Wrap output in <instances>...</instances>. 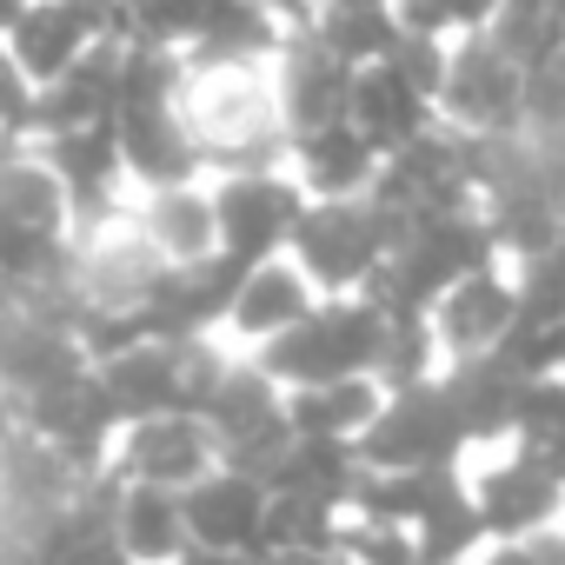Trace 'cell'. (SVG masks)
Returning <instances> with one entry per match:
<instances>
[{
  "label": "cell",
  "instance_id": "1",
  "mask_svg": "<svg viewBox=\"0 0 565 565\" xmlns=\"http://www.w3.org/2000/svg\"><path fill=\"white\" fill-rule=\"evenodd\" d=\"M386 327L393 313L366 294H320L313 313L300 327H287L279 340H266L253 360L279 380V386H320V380H353V373H373L380 366V347H386Z\"/></svg>",
  "mask_w": 565,
  "mask_h": 565
},
{
  "label": "cell",
  "instance_id": "2",
  "mask_svg": "<svg viewBox=\"0 0 565 565\" xmlns=\"http://www.w3.org/2000/svg\"><path fill=\"white\" fill-rule=\"evenodd\" d=\"M186 120L200 140L206 173H246V167H287V120H279L266 74H193Z\"/></svg>",
  "mask_w": 565,
  "mask_h": 565
},
{
  "label": "cell",
  "instance_id": "3",
  "mask_svg": "<svg viewBox=\"0 0 565 565\" xmlns=\"http://www.w3.org/2000/svg\"><path fill=\"white\" fill-rule=\"evenodd\" d=\"M393 246H399V226L366 193V200H307L287 253L320 294H366L380 266L393 259Z\"/></svg>",
  "mask_w": 565,
  "mask_h": 565
},
{
  "label": "cell",
  "instance_id": "4",
  "mask_svg": "<svg viewBox=\"0 0 565 565\" xmlns=\"http://www.w3.org/2000/svg\"><path fill=\"white\" fill-rule=\"evenodd\" d=\"M200 419L213 426V446H220V466H246L266 479V466L287 452L294 439V419H287V386H279L253 353H233L226 380L213 386V399L200 406Z\"/></svg>",
  "mask_w": 565,
  "mask_h": 565
},
{
  "label": "cell",
  "instance_id": "5",
  "mask_svg": "<svg viewBox=\"0 0 565 565\" xmlns=\"http://www.w3.org/2000/svg\"><path fill=\"white\" fill-rule=\"evenodd\" d=\"M213 186V220H220V253L233 266H259L294 246L300 226V180L287 167H246V173H206Z\"/></svg>",
  "mask_w": 565,
  "mask_h": 565
},
{
  "label": "cell",
  "instance_id": "6",
  "mask_svg": "<svg viewBox=\"0 0 565 565\" xmlns=\"http://www.w3.org/2000/svg\"><path fill=\"white\" fill-rule=\"evenodd\" d=\"M360 459L380 466V472H399V466H466L472 459V433H466L452 393L439 380H426V386L386 393L380 419L360 433Z\"/></svg>",
  "mask_w": 565,
  "mask_h": 565
},
{
  "label": "cell",
  "instance_id": "7",
  "mask_svg": "<svg viewBox=\"0 0 565 565\" xmlns=\"http://www.w3.org/2000/svg\"><path fill=\"white\" fill-rule=\"evenodd\" d=\"M439 120L479 140L525 134V67L499 54L486 34H452V61L439 81Z\"/></svg>",
  "mask_w": 565,
  "mask_h": 565
},
{
  "label": "cell",
  "instance_id": "8",
  "mask_svg": "<svg viewBox=\"0 0 565 565\" xmlns=\"http://www.w3.org/2000/svg\"><path fill=\"white\" fill-rule=\"evenodd\" d=\"M466 492L492 539H525L552 519H565V472L545 466L525 446H486L466 459Z\"/></svg>",
  "mask_w": 565,
  "mask_h": 565
},
{
  "label": "cell",
  "instance_id": "9",
  "mask_svg": "<svg viewBox=\"0 0 565 565\" xmlns=\"http://www.w3.org/2000/svg\"><path fill=\"white\" fill-rule=\"evenodd\" d=\"M41 160L54 167L67 206H74V239L120 220L134 206V186H127V160H120V134L114 120H94V127H61V134H41L34 140Z\"/></svg>",
  "mask_w": 565,
  "mask_h": 565
},
{
  "label": "cell",
  "instance_id": "10",
  "mask_svg": "<svg viewBox=\"0 0 565 565\" xmlns=\"http://www.w3.org/2000/svg\"><path fill=\"white\" fill-rule=\"evenodd\" d=\"M213 466H220V446H213V426H206L200 413H153V419H134V426H120L114 459H107L114 479L167 486V492H186V486L206 479Z\"/></svg>",
  "mask_w": 565,
  "mask_h": 565
},
{
  "label": "cell",
  "instance_id": "11",
  "mask_svg": "<svg viewBox=\"0 0 565 565\" xmlns=\"http://www.w3.org/2000/svg\"><path fill=\"white\" fill-rule=\"evenodd\" d=\"M426 327H433L446 366H452V360H486V353H499V347L512 340V327H519V287H512V273H505V266H479V273L452 279V287L426 307Z\"/></svg>",
  "mask_w": 565,
  "mask_h": 565
},
{
  "label": "cell",
  "instance_id": "12",
  "mask_svg": "<svg viewBox=\"0 0 565 565\" xmlns=\"http://www.w3.org/2000/svg\"><path fill=\"white\" fill-rule=\"evenodd\" d=\"M353 74H360L353 61H340V54H333L327 41H313L307 28H294L287 47H279L273 67H266L287 134H307V127H333V120H347Z\"/></svg>",
  "mask_w": 565,
  "mask_h": 565
},
{
  "label": "cell",
  "instance_id": "13",
  "mask_svg": "<svg viewBox=\"0 0 565 565\" xmlns=\"http://www.w3.org/2000/svg\"><path fill=\"white\" fill-rule=\"evenodd\" d=\"M193 552H226V558H259L266 539V479L246 466H213L180 492Z\"/></svg>",
  "mask_w": 565,
  "mask_h": 565
},
{
  "label": "cell",
  "instance_id": "14",
  "mask_svg": "<svg viewBox=\"0 0 565 565\" xmlns=\"http://www.w3.org/2000/svg\"><path fill=\"white\" fill-rule=\"evenodd\" d=\"M120 134V160H127V186L153 193V186H180V180H206L186 100H147V107H120L114 114Z\"/></svg>",
  "mask_w": 565,
  "mask_h": 565
},
{
  "label": "cell",
  "instance_id": "15",
  "mask_svg": "<svg viewBox=\"0 0 565 565\" xmlns=\"http://www.w3.org/2000/svg\"><path fill=\"white\" fill-rule=\"evenodd\" d=\"M313 300H320V287L294 266V253H279V259H259V266H246L239 273V294H233V307H226V340L239 347V353H259L266 340H279L287 327H300L307 313H313Z\"/></svg>",
  "mask_w": 565,
  "mask_h": 565
},
{
  "label": "cell",
  "instance_id": "16",
  "mask_svg": "<svg viewBox=\"0 0 565 565\" xmlns=\"http://www.w3.org/2000/svg\"><path fill=\"white\" fill-rule=\"evenodd\" d=\"M386 153L353 127V120H333V127H307L294 134L287 147V173L300 180L307 200H366L373 180H380Z\"/></svg>",
  "mask_w": 565,
  "mask_h": 565
},
{
  "label": "cell",
  "instance_id": "17",
  "mask_svg": "<svg viewBox=\"0 0 565 565\" xmlns=\"http://www.w3.org/2000/svg\"><path fill=\"white\" fill-rule=\"evenodd\" d=\"M134 226L140 239L167 259V266H193L220 253V220H213V186L206 180H180V186H153L134 193Z\"/></svg>",
  "mask_w": 565,
  "mask_h": 565
},
{
  "label": "cell",
  "instance_id": "18",
  "mask_svg": "<svg viewBox=\"0 0 565 565\" xmlns=\"http://www.w3.org/2000/svg\"><path fill=\"white\" fill-rule=\"evenodd\" d=\"M287 34L294 28L273 8H259V0H220L213 21L200 28V41L180 47V54H186L193 74H266L273 54L287 47Z\"/></svg>",
  "mask_w": 565,
  "mask_h": 565
},
{
  "label": "cell",
  "instance_id": "19",
  "mask_svg": "<svg viewBox=\"0 0 565 565\" xmlns=\"http://www.w3.org/2000/svg\"><path fill=\"white\" fill-rule=\"evenodd\" d=\"M107 539H114L134 565H173V558L193 552V532H186V505H180V492H167V486H134V479H114Z\"/></svg>",
  "mask_w": 565,
  "mask_h": 565
},
{
  "label": "cell",
  "instance_id": "20",
  "mask_svg": "<svg viewBox=\"0 0 565 565\" xmlns=\"http://www.w3.org/2000/svg\"><path fill=\"white\" fill-rule=\"evenodd\" d=\"M347 120H353L380 153H393V147L419 140L426 127H439V107H433V94H419L393 61H373V67H360V74H353Z\"/></svg>",
  "mask_w": 565,
  "mask_h": 565
},
{
  "label": "cell",
  "instance_id": "21",
  "mask_svg": "<svg viewBox=\"0 0 565 565\" xmlns=\"http://www.w3.org/2000/svg\"><path fill=\"white\" fill-rule=\"evenodd\" d=\"M94 41H100V34H94V21L81 14V0H28L21 21L8 28V54L28 67V81H34V87L61 81V74H67Z\"/></svg>",
  "mask_w": 565,
  "mask_h": 565
},
{
  "label": "cell",
  "instance_id": "22",
  "mask_svg": "<svg viewBox=\"0 0 565 565\" xmlns=\"http://www.w3.org/2000/svg\"><path fill=\"white\" fill-rule=\"evenodd\" d=\"M114 114H120V41H94L61 81L41 87V134L94 127V120H114Z\"/></svg>",
  "mask_w": 565,
  "mask_h": 565
},
{
  "label": "cell",
  "instance_id": "23",
  "mask_svg": "<svg viewBox=\"0 0 565 565\" xmlns=\"http://www.w3.org/2000/svg\"><path fill=\"white\" fill-rule=\"evenodd\" d=\"M439 386L452 393V406H459V419H466V433H472V452L505 446L512 406H519V386H525V373H519L512 360H499V353H486V360H452V366L439 373Z\"/></svg>",
  "mask_w": 565,
  "mask_h": 565
},
{
  "label": "cell",
  "instance_id": "24",
  "mask_svg": "<svg viewBox=\"0 0 565 565\" xmlns=\"http://www.w3.org/2000/svg\"><path fill=\"white\" fill-rule=\"evenodd\" d=\"M360 472H366V459H360L353 439H313V433H294L287 452L266 466V486H273V492H313V499L353 505Z\"/></svg>",
  "mask_w": 565,
  "mask_h": 565
},
{
  "label": "cell",
  "instance_id": "25",
  "mask_svg": "<svg viewBox=\"0 0 565 565\" xmlns=\"http://www.w3.org/2000/svg\"><path fill=\"white\" fill-rule=\"evenodd\" d=\"M386 406V386L373 373H353V380H320V386H294L287 393V419L294 433H313V439H353L380 419Z\"/></svg>",
  "mask_w": 565,
  "mask_h": 565
},
{
  "label": "cell",
  "instance_id": "26",
  "mask_svg": "<svg viewBox=\"0 0 565 565\" xmlns=\"http://www.w3.org/2000/svg\"><path fill=\"white\" fill-rule=\"evenodd\" d=\"M313 41H327L340 61H353V67H373V61H386L393 47H399V8L393 0H313V14L300 21Z\"/></svg>",
  "mask_w": 565,
  "mask_h": 565
},
{
  "label": "cell",
  "instance_id": "27",
  "mask_svg": "<svg viewBox=\"0 0 565 565\" xmlns=\"http://www.w3.org/2000/svg\"><path fill=\"white\" fill-rule=\"evenodd\" d=\"M466 479V466H399V472H380V466H366L360 472V492H353V512H366V519H386V525H419L452 486Z\"/></svg>",
  "mask_w": 565,
  "mask_h": 565
},
{
  "label": "cell",
  "instance_id": "28",
  "mask_svg": "<svg viewBox=\"0 0 565 565\" xmlns=\"http://www.w3.org/2000/svg\"><path fill=\"white\" fill-rule=\"evenodd\" d=\"M353 505L313 499V492H273L266 486V539L259 552H340V525Z\"/></svg>",
  "mask_w": 565,
  "mask_h": 565
},
{
  "label": "cell",
  "instance_id": "29",
  "mask_svg": "<svg viewBox=\"0 0 565 565\" xmlns=\"http://www.w3.org/2000/svg\"><path fill=\"white\" fill-rule=\"evenodd\" d=\"M486 41L532 74V67H545L565 47V14L552 8V0H499V14L486 21Z\"/></svg>",
  "mask_w": 565,
  "mask_h": 565
},
{
  "label": "cell",
  "instance_id": "30",
  "mask_svg": "<svg viewBox=\"0 0 565 565\" xmlns=\"http://www.w3.org/2000/svg\"><path fill=\"white\" fill-rule=\"evenodd\" d=\"M505 446H525V452H539L545 466L565 472V373H532L519 386Z\"/></svg>",
  "mask_w": 565,
  "mask_h": 565
},
{
  "label": "cell",
  "instance_id": "31",
  "mask_svg": "<svg viewBox=\"0 0 565 565\" xmlns=\"http://www.w3.org/2000/svg\"><path fill=\"white\" fill-rule=\"evenodd\" d=\"M413 539H419V558L426 565H466L479 545H492V532H486V519H479V505H472V492H466V479L413 525Z\"/></svg>",
  "mask_w": 565,
  "mask_h": 565
},
{
  "label": "cell",
  "instance_id": "32",
  "mask_svg": "<svg viewBox=\"0 0 565 565\" xmlns=\"http://www.w3.org/2000/svg\"><path fill=\"white\" fill-rule=\"evenodd\" d=\"M439 373H446V353H439V340H433L426 313H393L373 380H380L386 393H399V386H426V380H439Z\"/></svg>",
  "mask_w": 565,
  "mask_h": 565
},
{
  "label": "cell",
  "instance_id": "33",
  "mask_svg": "<svg viewBox=\"0 0 565 565\" xmlns=\"http://www.w3.org/2000/svg\"><path fill=\"white\" fill-rule=\"evenodd\" d=\"M512 287H519V320H539V327H558L565 320V239H552L545 253L505 266Z\"/></svg>",
  "mask_w": 565,
  "mask_h": 565
},
{
  "label": "cell",
  "instance_id": "34",
  "mask_svg": "<svg viewBox=\"0 0 565 565\" xmlns=\"http://www.w3.org/2000/svg\"><path fill=\"white\" fill-rule=\"evenodd\" d=\"M340 558L347 565H426L419 558V539L406 525H386V519H366V512H347L340 525Z\"/></svg>",
  "mask_w": 565,
  "mask_h": 565
},
{
  "label": "cell",
  "instance_id": "35",
  "mask_svg": "<svg viewBox=\"0 0 565 565\" xmlns=\"http://www.w3.org/2000/svg\"><path fill=\"white\" fill-rule=\"evenodd\" d=\"M220 0H127V21L140 41H167V47H193L200 28L213 21ZM127 34V41H134Z\"/></svg>",
  "mask_w": 565,
  "mask_h": 565
},
{
  "label": "cell",
  "instance_id": "36",
  "mask_svg": "<svg viewBox=\"0 0 565 565\" xmlns=\"http://www.w3.org/2000/svg\"><path fill=\"white\" fill-rule=\"evenodd\" d=\"M393 8H399V28L413 34H486L499 0H393Z\"/></svg>",
  "mask_w": 565,
  "mask_h": 565
},
{
  "label": "cell",
  "instance_id": "37",
  "mask_svg": "<svg viewBox=\"0 0 565 565\" xmlns=\"http://www.w3.org/2000/svg\"><path fill=\"white\" fill-rule=\"evenodd\" d=\"M525 134L532 140H558L565 134V47L525 74Z\"/></svg>",
  "mask_w": 565,
  "mask_h": 565
},
{
  "label": "cell",
  "instance_id": "38",
  "mask_svg": "<svg viewBox=\"0 0 565 565\" xmlns=\"http://www.w3.org/2000/svg\"><path fill=\"white\" fill-rule=\"evenodd\" d=\"M34 134H41V87L0 47V140H34Z\"/></svg>",
  "mask_w": 565,
  "mask_h": 565
},
{
  "label": "cell",
  "instance_id": "39",
  "mask_svg": "<svg viewBox=\"0 0 565 565\" xmlns=\"http://www.w3.org/2000/svg\"><path fill=\"white\" fill-rule=\"evenodd\" d=\"M54 565H134V558H127V552H120L107 532H87V539H74V545L54 558Z\"/></svg>",
  "mask_w": 565,
  "mask_h": 565
},
{
  "label": "cell",
  "instance_id": "40",
  "mask_svg": "<svg viewBox=\"0 0 565 565\" xmlns=\"http://www.w3.org/2000/svg\"><path fill=\"white\" fill-rule=\"evenodd\" d=\"M519 545H525V558H532V565H565V519H552V525L525 532Z\"/></svg>",
  "mask_w": 565,
  "mask_h": 565
},
{
  "label": "cell",
  "instance_id": "41",
  "mask_svg": "<svg viewBox=\"0 0 565 565\" xmlns=\"http://www.w3.org/2000/svg\"><path fill=\"white\" fill-rule=\"evenodd\" d=\"M466 565H532V558H525V545H519V539H492V545H479Z\"/></svg>",
  "mask_w": 565,
  "mask_h": 565
},
{
  "label": "cell",
  "instance_id": "42",
  "mask_svg": "<svg viewBox=\"0 0 565 565\" xmlns=\"http://www.w3.org/2000/svg\"><path fill=\"white\" fill-rule=\"evenodd\" d=\"M253 565H347L340 552H259Z\"/></svg>",
  "mask_w": 565,
  "mask_h": 565
},
{
  "label": "cell",
  "instance_id": "43",
  "mask_svg": "<svg viewBox=\"0 0 565 565\" xmlns=\"http://www.w3.org/2000/svg\"><path fill=\"white\" fill-rule=\"evenodd\" d=\"M173 565H253V558H226V552H186V558H173Z\"/></svg>",
  "mask_w": 565,
  "mask_h": 565
},
{
  "label": "cell",
  "instance_id": "44",
  "mask_svg": "<svg viewBox=\"0 0 565 565\" xmlns=\"http://www.w3.org/2000/svg\"><path fill=\"white\" fill-rule=\"evenodd\" d=\"M21 8H28V0H0V47H8V28L21 21Z\"/></svg>",
  "mask_w": 565,
  "mask_h": 565
},
{
  "label": "cell",
  "instance_id": "45",
  "mask_svg": "<svg viewBox=\"0 0 565 565\" xmlns=\"http://www.w3.org/2000/svg\"><path fill=\"white\" fill-rule=\"evenodd\" d=\"M8 426H14V406H8V399H0V433H8Z\"/></svg>",
  "mask_w": 565,
  "mask_h": 565
},
{
  "label": "cell",
  "instance_id": "46",
  "mask_svg": "<svg viewBox=\"0 0 565 565\" xmlns=\"http://www.w3.org/2000/svg\"><path fill=\"white\" fill-rule=\"evenodd\" d=\"M552 8H558V14H565V0H552Z\"/></svg>",
  "mask_w": 565,
  "mask_h": 565
}]
</instances>
